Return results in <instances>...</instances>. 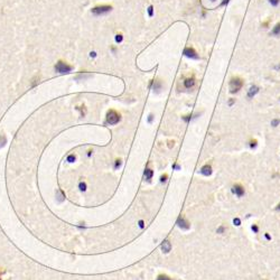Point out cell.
<instances>
[{"instance_id": "8", "label": "cell", "mask_w": 280, "mask_h": 280, "mask_svg": "<svg viewBox=\"0 0 280 280\" xmlns=\"http://www.w3.org/2000/svg\"><path fill=\"white\" fill-rule=\"evenodd\" d=\"M212 166L211 165H208V164H206V165H204L202 168H200V174L202 175H204V176H211L212 175Z\"/></svg>"}, {"instance_id": "15", "label": "cell", "mask_w": 280, "mask_h": 280, "mask_svg": "<svg viewBox=\"0 0 280 280\" xmlns=\"http://www.w3.org/2000/svg\"><path fill=\"white\" fill-rule=\"evenodd\" d=\"M6 142H7L6 137H5V136H0V148H2V147L5 146Z\"/></svg>"}, {"instance_id": "6", "label": "cell", "mask_w": 280, "mask_h": 280, "mask_svg": "<svg viewBox=\"0 0 280 280\" xmlns=\"http://www.w3.org/2000/svg\"><path fill=\"white\" fill-rule=\"evenodd\" d=\"M184 55L187 56V57H189V58H194V59H198L200 58L197 53L195 52V49L192 48V47H186L184 49Z\"/></svg>"}, {"instance_id": "22", "label": "cell", "mask_w": 280, "mask_h": 280, "mask_svg": "<svg viewBox=\"0 0 280 280\" xmlns=\"http://www.w3.org/2000/svg\"><path fill=\"white\" fill-rule=\"evenodd\" d=\"M269 2H270L272 6H278V3L280 2V0H269Z\"/></svg>"}, {"instance_id": "28", "label": "cell", "mask_w": 280, "mask_h": 280, "mask_svg": "<svg viewBox=\"0 0 280 280\" xmlns=\"http://www.w3.org/2000/svg\"><path fill=\"white\" fill-rule=\"evenodd\" d=\"M229 1H230V0H223V2L221 3V6H225V5H227V3H229Z\"/></svg>"}, {"instance_id": "7", "label": "cell", "mask_w": 280, "mask_h": 280, "mask_svg": "<svg viewBox=\"0 0 280 280\" xmlns=\"http://www.w3.org/2000/svg\"><path fill=\"white\" fill-rule=\"evenodd\" d=\"M232 193L234 195H237L238 197H242L244 195V188L240 184H235L234 186L232 187Z\"/></svg>"}, {"instance_id": "30", "label": "cell", "mask_w": 280, "mask_h": 280, "mask_svg": "<svg viewBox=\"0 0 280 280\" xmlns=\"http://www.w3.org/2000/svg\"><path fill=\"white\" fill-rule=\"evenodd\" d=\"M266 239H267V240H271V237H270L268 233H266Z\"/></svg>"}, {"instance_id": "10", "label": "cell", "mask_w": 280, "mask_h": 280, "mask_svg": "<svg viewBox=\"0 0 280 280\" xmlns=\"http://www.w3.org/2000/svg\"><path fill=\"white\" fill-rule=\"evenodd\" d=\"M161 249H162V251L165 252V253H168L170 250H172V244H170V242L168 240H165L162 242V244H161Z\"/></svg>"}, {"instance_id": "34", "label": "cell", "mask_w": 280, "mask_h": 280, "mask_svg": "<svg viewBox=\"0 0 280 280\" xmlns=\"http://www.w3.org/2000/svg\"><path fill=\"white\" fill-rule=\"evenodd\" d=\"M211 1H212V2H214V1H216V0H211Z\"/></svg>"}, {"instance_id": "16", "label": "cell", "mask_w": 280, "mask_h": 280, "mask_svg": "<svg viewBox=\"0 0 280 280\" xmlns=\"http://www.w3.org/2000/svg\"><path fill=\"white\" fill-rule=\"evenodd\" d=\"M216 232L219 233V234H222V233H224L225 232V227L224 225H221V227H217V230H216Z\"/></svg>"}, {"instance_id": "5", "label": "cell", "mask_w": 280, "mask_h": 280, "mask_svg": "<svg viewBox=\"0 0 280 280\" xmlns=\"http://www.w3.org/2000/svg\"><path fill=\"white\" fill-rule=\"evenodd\" d=\"M177 225H178V227H180L182 230H189V227H190L189 222L187 221L184 216H179V217H178V220H177Z\"/></svg>"}, {"instance_id": "20", "label": "cell", "mask_w": 280, "mask_h": 280, "mask_svg": "<svg viewBox=\"0 0 280 280\" xmlns=\"http://www.w3.org/2000/svg\"><path fill=\"white\" fill-rule=\"evenodd\" d=\"M257 144H258V141H257L255 139L250 140V147H251V148H255V147H257Z\"/></svg>"}, {"instance_id": "21", "label": "cell", "mask_w": 280, "mask_h": 280, "mask_svg": "<svg viewBox=\"0 0 280 280\" xmlns=\"http://www.w3.org/2000/svg\"><path fill=\"white\" fill-rule=\"evenodd\" d=\"M251 230L253 231L254 233H258V232H259V227H258V225H257V224H253V225L251 227Z\"/></svg>"}, {"instance_id": "19", "label": "cell", "mask_w": 280, "mask_h": 280, "mask_svg": "<svg viewBox=\"0 0 280 280\" xmlns=\"http://www.w3.org/2000/svg\"><path fill=\"white\" fill-rule=\"evenodd\" d=\"M233 223H234V225L239 227V225H241V220L239 219V217H235V219L233 220Z\"/></svg>"}, {"instance_id": "24", "label": "cell", "mask_w": 280, "mask_h": 280, "mask_svg": "<svg viewBox=\"0 0 280 280\" xmlns=\"http://www.w3.org/2000/svg\"><path fill=\"white\" fill-rule=\"evenodd\" d=\"M80 189L81 190H85L86 189V185L84 183H80Z\"/></svg>"}, {"instance_id": "27", "label": "cell", "mask_w": 280, "mask_h": 280, "mask_svg": "<svg viewBox=\"0 0 280 280\" xmlns=\"http://www.w3.org/2000/svg\"><path fill=\"white\" fill-rule=\"evenodd\" d=\"M166 178H167V175L165 174V175H162V176H161V178H160V180H161V182H165V180H166Z\"/></svg>"}, {"instance_id": "31", "label": "cell", "mask_w": 280, "mask_h": 280, "mask_svg": "<svg viewBox=\"0 0 280 280\" xmlns=\"http://www.w3.org/2000/svg\"><path fill=\"white\" fill-rule=\"evenodd\" d=\"M149 13H150V15H152V7H150V8H149Z\"/></svg>"}, {"instance_id": "18", "label": "cell", "mask_w": 280, "mask_h": 280, "mask_svg": "<svg viewBox=\"0 0 280 280\" xmlns=\"http://www.w3.org/2000/svg\"><path fill=\"white\" fill-rule=\"evenodd\" d=\"M157 280H172L168 276H166V275H159L158 276V278H157Z\"/></svg>"}, {"instance_id": "3", "label": "cell", "mask_w": 280, "mask_h": 280, "mask_svg": "<svg viewBox=\"0 0 280 280\" xmlns=\"http://www.w3.org/2000/svg\"><path fill=\"white\" fill-rule=\"evenodd\" d=\"M55 69H56V72H58V73H68V72L72 69V66L68 65V64H66V63H64V62H62V61H59V62L55 65Z\"/></svg>"}, {"instance_id": "14", "label": "cell", "mask_w": 280, "mask_h": 280, "mask_svg": "<svg viewBox=\"0 0 280 280\" xmlns=\"http://www.w3.org/2000/svg\"><path fill=\"white\" fill-rule=\"evenodd\" d=\"M160 89H161V83H160V81H155L154 90H156V91H159Z\"/></svg>"}, {"instance_id": "25", "label": "cell", "mask_w": 280, "mask_h": 280, "mask_svg": "<svg viewBox=\"0 0 280 280\" xmlns=\"http://www.w3.org/2000/svg\"><path fill=\"white\" fill-rule=\"evenodd\" d=\"M57 194H58V195H57V196H58V197H57V198H58V200H59V202H62V200H64V198H63V195H61V192H58Z\"/></svg>"}, {"instance_id": "33", "label": "cell", "mask_w": 280, "mask_h": 280, "mask_svg": "<svg viewBox=\"0 0 280 280\" xmlns=\"http://www.w3.org/2000/svg\"><path fill=\"white\" fill-rule=\"evenodd\" d=\"M276 210H278V211H280V203L277 205V207H276Z\"/></svg>"}, {"instance_id": "32", "label": "cell", "mask_w": 280, "mask_h": 280, "mask_svg": "<svg viewBox=\"0 0 280 280\" xmlns=\"http://www.w3.org/2000/svg\"><path fill=\"white\" fill-rule=\"evenodd\" d=\"M139 224H140V227H144V222H142V221H140V222H139Z\"/></svg>"}, {"instance_id": "29", "label": "cell", "mask_w": 280, "mask_h": 280, "mask_svg": "<svg viewBox=\"0 0 280 280\" xmlns=\"http://www.w3.org/2000/svg\"><path fill=\"white\" fill-rule=\"evenodd\" d=\"M121 39H122V37H121V35H118V36H117V41H120Z\"/></svg>"}, {"instance_id": "9", "label": "cell", "mask_w": 280, "mask_h": 280, "mask_svg": "<svg viewBox=\"0 0 280 280\" xmlns=\"http://www.w3.org/2000/svg\"><path fill=\"white\" fill-rule=\"evenodd\" d=\"M195 85V79L194 78H187L184 80V86L186 89H192Z\"/></svg>"}, {"instance_id": "4", "label": "cell", "mask_w": 280, "mask_h": 280, "mask_svg": "<svg viewBox=\"0 0 280 280\" xmlns=\"http://www.w3.org/2000/svg\"><path fill=\"white\" fill-rule=\"evenodd\" d=\"M112 9V7L111 6H108V5H103V6H98V7H94L93 9H92V13L94 15H103V13H109L110 10Z\"/></svg>"}, {"instance_id": "1", "label": "cell", "mask_w": 280, "mask_h": 280, "mask_svg": "<svg viewBox=\"0 0 280 280\" xmlns=\"http://www.w3.org/2000/svg\"><path fill=\"white\" fill-rule=\"evenodd\" d=\"M243 86V81L240 78H232L230 81V92L231 93H237L241 90Z\"/></svg>"}, {"instance_id": "23", "label": "cell", "mask_w": 280, "mask_h": 280, "mask_svg": "<svg viewBox=\"0 0 280 280\" xmlns=\"http://www.w3.org/2000/svg\"><path fill=\"white\" fill-rule=\"evenodd\" d=\"M74 160H75V156L74 155H71V156L67 157V161H69V162H73Z\"/></svg>"}, {"instance_id": "17", "label": "cell", "mask_w": 280, "mask_h": 280, "mask_svg": "<svg viewBox=\"0 0 280 280\" xmlns=\"http://www.w3.org/2000/svg\"><path fill=\"white\" fill-rule=\"evenodd\" d=\"M279 124H280V119H273V120H271V126L272 127H277Z\"/></svg>"}, {"instance_id": "13", "label": "cell", "mask_w": 280, "mask_h": 280, "mask_svg": "<svg viewBox=\"0 0 280 280\" xmlns=\"http://www.w3.org/2000/svg\"><path fill=\"white\" fill-rule=\"evenodd\" d=\"M272 35H275V36L280 35V23H278L276 26L273 27V29H272Z\"/></svg>"}, {"instance_id": "11", "label": "cell", "mask_w": 280, "mask_h": 280, "mask_svg": "<svg viewBox=\"0 0 280 280\" xmlns=\"http://www.w3.org/2000/svg\"><path fill=\"white\" fill-rule=\"evenodd\" d=\"M258 92H259V88L255 86V85H252V86L250 88V90L248 91V98H249V99H252Z\"/></svg>"}, {"instance_id": "12", "label": "cell", "mask_w": 280, "mask_h": 280, "mask_svg": "<svg viewBox=\"0 0 280 280\" xmlns=\"http://www.w3.org/2000/svg\"><path fill=\"white\" fill-rule=\"evenodd\" d=\"M152 175H154V172L150 168H147L146 170H145V178H146L147 180H150L151 177H152Z\"/></svg>"}, {"instance_id": "2", "label": "cell", "mask_w": 280, "mask_h": 280, "mask_svg": "<svg viewBox=\"0 0 280 280\" xmlns=\"http://www.w3.org/2000/svg\"><path fill=\"white\" fill-rule=\"evenodd\" d=\"M107 121L110 124H117L120 121V114L116 110H110L107 114Z\"/></svg>"}, {"instance_id": "26", "label": "cell", "mask_w": 280, "mask_h": 280, "mask_svg": "<svg viewBox=\"0 0 280 280\" xmlns=\"http://www.w3.org/2000/svg\"><path fill=\"white\" fill-rule=\"evenodd\" d=\"M234 101H235L234 99H230V100H229V106H230V107H231V106H233V103H234Z\"/></svg>"}]
</instances>
